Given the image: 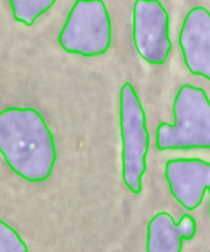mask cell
Here are the masks:
<instances>
[{"label": "cell", "mask_w": 210, "mask_h": 252, "mask_svg": "<svg viewBox=\"0 0 210 252\" xmlns=\"http://www.w3.org/2000/svg\"><path fill=\"white\" fill-rule=\"evenodd\" d=\"M0 154L25 181L37 184L51 177L57 161L56 142L38 111L32 107L0 111Z\"/></svg>", "instance_id": "6da1fadb"}, {"label": "cell", "mask_w": 210, "mask_h": 252, "mask_svg": "<svg viewBox=\"0 0 210 252\" xmlns=\"http://www.w3.org/2000/svg\"><path fill=\"white\" fill-rule=\"evenodd\" d=\"M197 234L196 219L184 214L179 223L167 212H160L150 219L147 233V252H181L184 240Z\"/></svg>", "instance_id": "ba28073f"}, {"label": "cell", "mask_w": 210, "mask_h": 252, "mask_svg": "<svg viewBox=\"0 0 210 252\" xmlns=\"http://www.w3.org/2000/svg\"><path fill=\"white\" fill-rule=\"evenodd\" d=\"M57 0H9L15 21L32 26L39 17L52 9Z\"/></svg>", "instance_id": "9c48e42d"}, {"label": "cell", "mask_w": 210, "mask_h": 252, "mask_svg": "<svg viewBox=\"0 0 210 252\" xmlns=\"http://www.w3.org/2000/svg\"><path fill=\"white\" fill-rule=\"evenodd\" d=\"M120 125L122 138V179L133 194H140L143 176L148 169L150 137L147 116L130 83L123 84L120 94Z\"/></svg>", "instance_id": "3957f363"}, {"label": "cell", "mask_w": 210, "mask_h": 252, "mask_svg": "<svg viewBox=\"0 0 210 252\" xmlns=\"http://www.w3.org/2000/svg\"><path fill=\"white\" fill-rule=\"evenodd\" d=\"M172 110L175 122H162L157 127V149H210V100L206 91L184 84L175 97Z\"/></svg>", "instance_id": "7a4b0ae2"}, {"label": "cell", "mask_w": 210, "mask_h": 252, "mask_svg": "<svg viewBox=\"0 0 210 252\" xmlns=\"http://www.w3.org/2000/svg\"><path fill=\"white\" fill-rule=\"evenodd\" d=\"M0 252H30L15 229L0 219Z\"/></svg>", "instance_id": "30bf717a"}, {"label": "cell", "mask_w": 210, "mask_h": 252, "mask_svg": "<svg viewBox=\"0 0 210 252\" xmlns=\"http://www.w3.org/2000/svg\"><path fill=\"white\" fill-rule=\"evenodd\" d=\"M165 179L172 197L192 212L202 204L204 192H210V162L196 158L171 159L165 166Z\"/></svg>", "instance_id": "8992f818"}, {"label": "cell", "mask_w": 210, "mask_h": 252, "mask_svg": "<svg viewBox=\"0 0 210 252\" xmlns=\"http://www.w3.org/2000/svg\"><path fill=\"white\" fill-rule=\"evenodd\" d=\"M70 54L92 58L107 53L112 42V22L103 0H76L58 36Z\"/></svg>", "instance_id": "277c9868"}, {"label": "cell", "mask_w": 210, "mask_h": 252, "mask_svg": "<svg viewBox=\"0 0 210 252\" xmlns=\"http://www.w3.org/2000/svg\"><path fill=\"white\" fill-rule=\"evenodd\" d=\"M187 69L210 80V11L196 6L188 11L179 37Z\"/></svg>", "instance_id": "52a82bcc"}, {"label": "cell", "mask_w": 210, "mask_h": 252, "mask_svg": "<svg viewBox=\"0 0 210 252\" xmlns=\"http://www.w3.org/2000/svg\"><path fill=\"white\" fill-rule=\"evenodd\" d=\"M133 42L138 54L152 65L166 63L172 49L170 17L160 0H135Z\"/></svg>", "instance_id": "5b68a950"}]
</instances>
